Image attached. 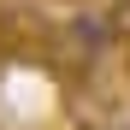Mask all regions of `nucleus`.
Masks as SVG:
<instances>
[{
  "mask_svg": "<svg viewBox=\"0 0 130 130\" xmlns=\"http://www.w3.org/2000/svg\"><path fill=\"white\" fill-rule=\"evenodd\" d=\"M112 36H118V53L130 59V0H112Z\"/></svg>",
  "mask_w": 130,
  "mask_h": 130,
  "instance_id": "nucleus-1",
  "label": "nucleus"
},
{
  "mask_svg": "<svg viewBox=\"0 0 130 130\" xmlns=\"http://www.w3.org/2000/svg\"><path fill=\"white\" fill-rule=\"evenodd\" d=\"M101 130H106V124H101Z\"/></svg>",
  "mask_w": 130,
  "mask_h": 130,
  "instance_id": "nucleus-2",
  "label": "nucleus"
}]
</instances>
